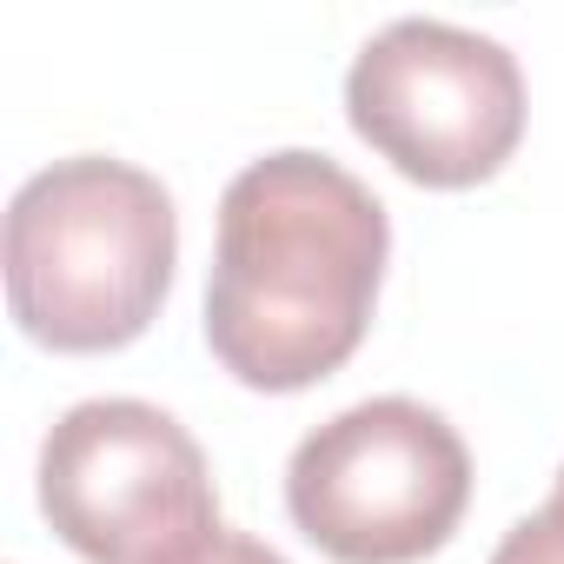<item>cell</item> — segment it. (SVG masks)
Listing matches in <instances>:
<instances>
[{
  "mask_svg": "<svg viewBox=\"0 0 564 564\" xmlns=\"http://www.w3.org/2000/svg\"><path fill=\"white\" fill-rule=\"evenodd\" d=\"M392 219L326 153L286 147L232 173L206 272V346L252 392H306L339 372L379 306Z\"/></svg>",
  "mask_w": 564,
  "mask_h": 564,
  "instance_id": "6da1fadb",
  "label": "cell"
},
{
  "mask_svg": "<svg viewBox=\"0 0 564 564\" xmlns=\"http://www.w3.org/2000/svg\"><path fill=\"white\" fill-rule=\"evenodd\" d=\"M173 259V193L147 166L74 153L8 206V313L47 352H120L160 319Z\"/></svg>",
  "mask_w": 564,
  "mask_h": 564,
  "instance_id": "7a4b0ae2",
  "label": "cell"
},
{
  "mask_svg": "<svg viewBox=\"0 0 564 564\" xmlns=\"http://www.w3.org/2000/svg\"><path fill=\"white\" fill-rule=\"evenodd\" d=\"M471 505L458 425L419 399H366L300 438L286 511L333 564H419Z\"/></svg>",
  "mask_w": 564,
  "mask_h": 564,
  "instance_id": "3957f363",
  "label": "cell"
},
{
  "mask_svg": "<svg viewBox=\"0 0 564 564\" xmlns=\"http://www.w3.org/2000/svg\"><path fill=\"white\" fill-rule=\"evenodd\" d=\"M346 120L405 180L478 186L524 140V74L505 41L412 14L359 47Z\"/></svg>",
  "mask_w": 564,
  "mask_h": 564,
  "instance_id": "277c9868",
  "label": "cell"
},
{
  "mask_svg": "<svg viewBox=\"0 0 564 564\" xmlns=\"http://www.w3.org/2000/svg\"><path fill=\"white\" fill-rule=\"evenodd\" d=\"M41 511L87 564H166L219 531L193 432L147 399H87L41 445Z\"/></svg>",
  "mask_w": 564,
  "mask_h": 564,
  "instance_id": "5b68a950",
  "label": "cell"
},
{
  "mask_svg": "<svg viewBox=\"0 0 564 564\" xmlns=\"http://www.w3.org/2000/svg\"><path fill=\"white\" fill-rule=\"evenodd\" d=\"M491 564H564V491H551L544 511L518 518V524L498 538Z\"/></svg>",
  "mask_w": 564,
  "mask_h": 564,
  "instance_id": "8992f818",
  "label": "cell"
},
{
  "mask_svg": "<svg viewBox=\"0 0 564 564\" xmlns=\"http://www.w3.org/2000/svg\"><path fill=\"white\" fill-rule=\"evenodd\" d=\"M166 564H286L272 544H259V538H246V531H206L199 544H186L180 557H166Z\"/></svg>",
  "mask_w": 564,
  "mask_h": 564,
  "instance_id": "52a82bcc",
  "label": "cell"
},
{
  "mask_svg": "<svg viewBox=\"0 0 564 564\" xmlns=\"http://www.w3.org/2000/svg\"><path fill=\"white\" fill-rule=\"evenodd\" d=\"M557 491H564V471H557Z\"/></svg>",
  "mask_w": 564,
  "mask_h": 564,
  "instance_id": "ba28073f",
  "label": "cell"
}]
</instances>
